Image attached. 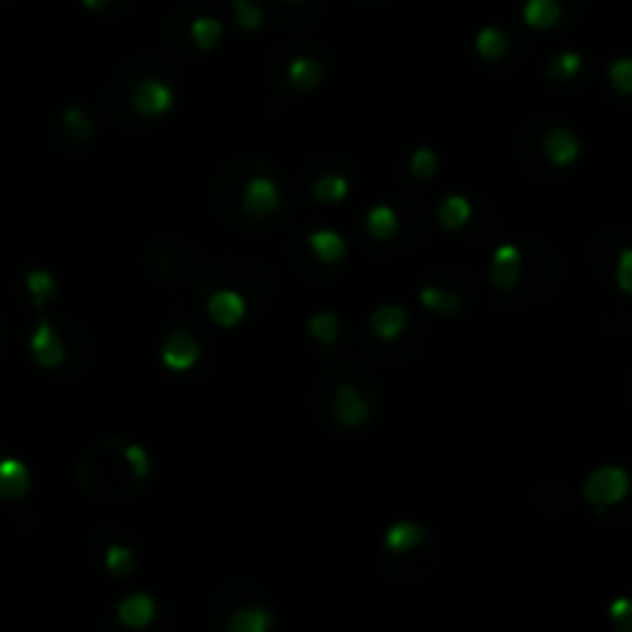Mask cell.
Wrapping results in <instances>:
<instances>
[{
    "label": "cell",
    "instance_id": "obj_1",
    "mask_svg": "<svg viewBox=\"0 0 632 632\" xmlns=\"http://www.w3.org/2000/svg\"><path fill=\"white\" fill-rule=\"evenodd\" d=\"M629 493V475L620 466H598L583 484V497L593 506H614L627 500Z\"/></svg>",
    "mask_w": 632,
    "mask_h": 632
},
{
    "label": "cell",
    "instance_id": "obj_2",
    "mask_svg": "<svg viewBox=\"0 0 632 632\" xmlns=\"http://www.w3.org/2000/svg\"><path fill=\"white\" fill-rule=\"evenodd\" d=\"M173 102H176L173 87L164 84V80H158V78L140 80V84L133 87V93H130V105H133L136 115L145 118V120H158V118L170 115Z\"/></svg>",
    "mask_w": 632,
    "mask_h": 632
},
{
    "label": "cell",
    "instance_id": "obj_3",
    "mask_svg": "<svg viewBox=\"0 0 632 632\" xmlns=\"http://www.w3.org/2000/svg\"><path fill=\"white\" fill-rule=\"evenodd\" d=\"M31 355H35V361L47 370L62 368V361H65V346H62V339L56 337L53 324L47 321L44 312H37L35 334H31Z\"/></svg>",
    "mask_w": 632,
    "mask_h": 632
},
{
    "label": "cell",
    "instance_id": "obj_4",
    "mask_svg": "<svg viewBox=\"0 0 632 632\" xmlns=\"http://www.w3.org/2000/svg\"><path fill=\"white\" fill-rule=\"evenodd\" d=\"M161 361H164V368L173 370V374H185V370H192L194 364L201 361V343L192 334L176 330V334L167 337L164 348H161Z\"/></svg>",
    "mask_w": 632,
    "mask_h": 632
},
{
    "label": "cell",
    "instance_id": "obj_5",
    "mask_svg": "<svg viewBox=\"0 0 632 632\" xmlns=\"http://www.w3.org/2000/svg\"><path fill=\"white\" fill-rule=\"evenodd\" d=\"M241 204L250 216H269L281 207V189L272 176H254L247 182L244 194H241Z\"/></svg>",
    "mask_w": 632,
    "mask_h": 632
},
{
    "label": "cell",
    "instance_id": "obj_6",
    "mask_svg": "<svg viewBox=\"0 0 632 632\" xmlns=\"http://www.w3.org/2000/svg\"><path fill=\"white\" fill-rule=\"evenodd\" d=\"M334 417H337V423L346 429L364 426L370 420V401L364 399L355 386L343 383L337 389V399H334Z\"/></svg>",
    "mask_w": 632,
    "mask_h": 632
},
{
    "label": "cell",
    "instance_id": "obj_7",
    "mask_svg": "<svg viewBox=\"0 0 632 632\" xmlns=\"http://www.w3.org/2000/svg\"><path fill=\"white\" fill-rule=\"evenodd\" d=\"M522 278V250L515 244H500L491 256V285L497 290H515Z\"/></svg>",
    "mask_w": 632,
    "mask_h": 632
},
{
    "label": "cell",
    "instance_id": "obj_8",
    "mask_svg": "<svg viewBox=\"0 0 632 632\" xmlns=\"http://www.w3.org/2000/svg\"><path fill=\"white\" fill-rule=\"evenodd\" d=\"M207 315H210V321L220 324V327H234V324L244 321L247 303L238 290H216V294L207 299Z\"/></svg>",
    "mask_w": 632,
    "mask_h": 632
},
{
    "label": "cell",
    "instance_id": "obj_9",
    "mask_svg": "<svg viewBox=\"0 0 632 632\" xmlns=\"http://www.w3.org/2000/svg\"><path fill=\"white\" fill-rule=\"evenodd\" d=\"M31 491V469L16 457L0 460V497L22 500Z\"/></svg>",
    "mask_w": 632,
    "mask_h": 632
},
{
    "label": "cell",
    "instance_id": "obj_10",
    "mask_svg": "<svg viewBox=\"0 0 632 632\" xmlns=\"http://www.w3.org/2000/svg\"><path fill=\"white\" fill-rule=\"evenodd\" d=\"M543 151H546V158L553 161L555 167H571L574 161L580 158V140L571 130L555 127V130H549L546 140H543Z\"/></svg>",
    "mask_w": 632,
    "mask_h": 632
},
{
    "label": "cell",
    "instance_id": "obj_11",
    "mask_svg": "<svg viewBox=\"0 0 632 632\" xmlns=\"http://www.w3.org/2000/svg\"><path fill=\"white\" fill-rule=\"evenodd\" d=\"M408 321H410V315H408L404 306L389 303V306H379V309H374V315H370V330H374L379 339H386V343H395V339L404 334Z\"/></svg>",
    "mask_w": 632,
    "mask_h": 632
},
{
    "label": "cell",
    "instance_id": "obj_12",
    "mask_svg": "<svg viewBox=\"0 0 632 632\" xmlns=\"http://www.w3.org/2000/svg\"><path fill=\"white\" fill-rule=\"evenodd\" d=\"M155 614H158L155 598L145 596V593L127 596L124 602L118 605V620L124 623L127 629H145L151 620H155Z\"/></svg>",
    "mask_w": 632,
    "mask_h": 632
},
{
    "label": "cell",
    "instance_id": "obj_13",
    "mask_svg": "<svg viewBox=\"0 0 632 632\" xmlns=\"http://www.w3.org/2000/svg\"><path fill=\"white\" fill-rule=\"evenodd\" d=\"M287 80L296 93H312L321 87L324 80V65L312 56H296L294 62L287 65Z\"/></svg>",
    "mask_w": 632,
    "mask_h": 632
},
{
    "label": "cell",
    "instance_id": "obj_14",
    "mask_svg": "<svg viewBox=\"0 0 632 632\" xmlns=\"http://www.w3.org/2000/svg\"><path fill=\"white\" fill-rule=\"evenodd\" d=\"M309 244H312V250H315V256H318L324 265H339V263H343V259L348 256L346 238H343L339 232H334V229H318V232H312Z\"/></svg>",
    "mask_w": 632,
    "mask_h": 632
},
{
    "label": "cell",
    "instance_id": "obj_15",
    "mask_svg": "<svg viewBox=\"0 0 632 632\" xmlns=\"http://www.w3.org/2000/svg\"><path fill=\"white\" fill-rule=\"evenodd\" d=\"M423 540H426V531H423V524H417V522H395L392 528L383 534V546L389 553H410V549H417Z\"/></svg>",
    "mask_w": 632,
    "mask_h": 632
},
{
    "label": "cell",
    "instance_id": "obj_16",
    "mask_svg": "<svg viewBox=\"0 0 632 632\" xmlns=\"http://www.w3.org/2000/svg\"><path fill=\"white\" fill-rule=\"evenodd\" d=\"M522 19L534 31H546L562 19V4L558 0H524Z\"/></svg>",
    "mask_w": 632,
    "mask_h": 632
},
{
    "label": "cell",
    "instance_id": "obj_17",
    "mask_svg": "<svg viewBox=\"0 0 632 632\" xmlns=\"http://www.w3.org/2000/svg\"><path fill=\"white\" fill-rule=\"evenodd\" d=\"M364 229L374 241H392L399 234V213H395L389 204H377L370 207V213L364 216Z\"/></svg>",
    "mask_w": 632,
    "mask_h": 632
},
{
    "label": "cell",
    "instance_id": "obj_18",
    "mask_svg": "<svg viewBox=\"0 0 632 632\" xmlns=\"http://www.w3.org/2000/svg\"><path fill=\"white\" fill-rule=\"evenodd\" d=\"M469 220H472V204H469V198H463V194H451V198L441 201L439 223L444 232H460L463 225H469Z\"/></svg>",
    "mask_w": 632,
    "mask_h": 632
},
{
    "label": "cell",
    "instance_id": "obj_19",
    "mask_svg": "<svg viewBox=\"0 0 632 632\" xmlns=\"http://www.w3.org/2000/svg\"><path fill=\"white\" fill-rule=\"evenodd\" d=\"M225 35L223 22L213 19V16H198L192 19V44L198 47L201 53H213L220 47V40Z\"/></svg>",
    "mask_w": 632,
    "mask_h": 632
},
{
    "label": "cell",
    "instance_id": "obj_20",
    "mask_svg": "<svg viewBox=\"0 0 632 632\" xmlns=\"http://www.w3.org/2000/svg\"><path fill=\"white\" fill-rule=\"evenodd\" d=\"M420 303H423L429 312L444 315V318H451V315L463 312V299H460L457 294H451V290H441V287H429V285L420 287Z\"/></svg>",
    "mask_w": 632,
    "mask_h": 632
},
{
    "label": "cell",
    "instance_id": "obj_21",
    "mask_svg": "<svg viewBox=\"0 0 632 632\" xmlns=\"http://www.w3.org/2000/svg\"><path fill=\"white\" fill-rule=\"evenodd\" d=\"M232 632H269L272 629V614L265 607H241L229 617Z\"/></svg>",
    "mask_w": 632,
    "mask_h": 632
},
{
    "label": "cell",
    "instance_id": "obj_22",
    "mask_svg": "<svg viewBox=\"0 0 632 632\" xmlns=\"http://www.w3.org/2000/svg\"><path fill=\"white\" fill-rule=\"evenodd\" d=\"M475 50L478 56H484V59H491V62H497V59H503V56L509 53V37H506V31L503 28H482L475 35Z\"/></svg>",
    "mask_w": 632,
    "mask_h": 632
},
{
    "label": "cell",
    "instance_id": "obj_23",
    "mask_svg": "<svg viewBox=\"0 0 632 632\" xmlns=\"http://www.w3.org/2000/svg\"><path fill=\"white\" fill-rule=\"evenodd\" d=\"M26 287L35 303V312H44V306L56 296V278L47 269H31L26 275Z\"/></svg>",
    "mask_w": 632,
    "mask_h": 632
},
{
    "label": "cell",
    "instance_id": "obj_24",
    "mask_svg": "<svg viewBox=\"0 0 632 632\" xmlns=\"http://www.w3.org/2000/svg\"><path fill=\"white\" fill-rule=\"evenodd\" d=\"M312 194L321 201V204H339V201L348 198V180L346 176H337V173L318 176L312 185Z\"/></svg>",
    "mask_w": 632,
    "mask_h": 632
},
{
    "label": "cell",
    "instance_id": "obj_25",
    "mask_svg": "<svg viewBox=\"0 0 632 632\" xmlns=\"http://www.w3.org/2000/svg\"><path fill=\"white\" fill-rule=\"evenodd\" d=\"M306 327H309L315 343H321V346H334L339 337V318L334 312H315L312 318L306 321Z\"/></svg>",
    "mask_w": 632,
    "mask_h": 632
},
{
    "label": "cell",
    "instance_id": "obj_26",
    "mask_svg": "<svg viewBox=\"0 0 632 632\" xmlns=\"http://www.w3.org/2000/svg\"><path fill=\"white\" fill-rule=\"evenodd\" d=\"M105 568H109V574H115V577H127V574H133V568H136L133 549L120 546V543L109 546L105 549Z\"/></svg>",
    "mask_w": 632,
    "mask_h": 632
},
{
    "label": "cell",
    "instance_id": "obj_27",
    "mask_svg": "<svg viewBox=\"0 0 632 632\" xmlns=\"http://www.w3.org/2000/svg\"><path fill=\"white\" fill-rule=\"evenodd\" d=\"M580 68H583V56L574 53V50H565V53H558L555 59H549L546 75L553 80H568V78L577 75Z\"/></svg>",
    "mask_w": 632,
    "mask_h": 632
},
{
    "label": "cell",
    "instance_id": "obj_28",
    "mask_svg": "<svg viewBox=\"0 0 632 632\" xmlns=\"http://www.w3.org/2000/svg\"><path fill=\"white\" fill-rule=\"evenodd\" d=\"M232 13L238 28L244 31H259L263 28V10L254 4V0H232Z\"/></svg>",
    "mask_w": 632,
    "mask_h": 632
},
{
    "label": "cell",
    "instance_id": "obj_29",
    "mask_svg": "<svg viewBox=\"0 0 632 632\" xmlns=\"http://www.w3.org/2000/svg\"><path fill=\"white\" fill-rule=\"evenodd\" d=\"M410 173L417 176V180H432V176L439 173V155H435L432 149H417L410 155Z\"/></svg>",
    "mask_w": 632,
    "mask_h": 632
},
{
    "label": "cell",
    "instance_id": "obj_30",
    "mask_svg": "<svg viewBox=\"0 0 632 632\" xmlns=\"http://www.w3.org/2000/svg\"><path fill=\"white\" fill-rule=\"evenodd\" d=\"M607 80L614 84V90H617L620 96H629L632 93V59H617L607 68Z\"/></svg>",
    "mask_w": 632,
    "mask_h": 632
},
{
    "label": "cell",
    "instance_id": "obj_31",
    "mask_svg": "<svg viewBox=\"0 0 632 632\" xmlns=\"http://www.w3.org/2000/svg\"><path fill=\"white\" fill-rule=\"evenodd\" d=\"M62 120H65V127L78 136V140H90V136H93V120H90V115H87L84 109H65Z\"/></svg>",
    "mask_w": 632,
    "mask_h": 632
},
{
    "label": "cell",
    "instance_id": "obj_32",
    "mask_svg": "<svg viewBox=\"0 0 632 632\" xmlns=\"http://www.w3.org/2000/svg\"><path fill=\"white\" fill-rule=\"evenodd\" d=\"M124 457H127L130 469H133V475L140 478V482H145V478H149V472H151L149 451H145L142 444H127V448H124Z\"/></svg>",
    "mask_w": 632,
    "mask_h": 632
},
{
    "label": "cell",
    "instance_id": "obj_33",
    "mask_svg": "<svg viewBox=\"0 0 632 632\" xmlns=\"http://www.w3.org/2000/svg\"><path fill=\"white\" fill-rule=\"evenodd\" d=\"M607 617L617 623L620 632H627L629 629V620H632V602H629L627 596H617L611 605H607Z\"/></svg>",
    "mask_w": 632,
    "mask_h": 632
},
{
    "label": "cell",
    "instance_id": "obj_34",
    "mask_svg": "<svg viewBox=\"0 0 632 632\" xmlns=\"http://www.w3.org/2000/svg\"><path fill=\"white\" fill-rule=\"evenodd\" d=\"M629 269H632V254H629V250H623L620 259H617V285H620V294H629V290H632Z\"/></svg>",
    "mask_w": 632,
    "mask_h": 632
},
{
    "label": "cell",
    "instance_id": "obj_35",
    "mask_svg": "<svg viewBox=\"0 0 632 632\" xmlns=\"http://www.w3.org/2000/svg\"><path fill=\"white\" fill-rule=\"evenodd\" d=\"M80 4H84V6H87V10L99 13V10H105V6H109V0H80Z\"/></svg>",
    "mask_w": 632,
    "mask_h": 632
},
{
    "label": "cell",
    "instance_id": "obj_36",
    "mask_svg": "<svg viewBox=\"0 0 632 632\" xmlns=\"http://www.w3.org/2000/svg\"><path fill=\"white\" fill-rule=\"evenodd\" d=\"M290 4H296V0H290Z\"/></svg>",
    "mask_w": 632,
    "mask_h": 632
}]
</instances>
